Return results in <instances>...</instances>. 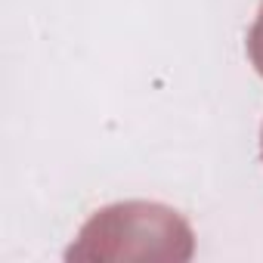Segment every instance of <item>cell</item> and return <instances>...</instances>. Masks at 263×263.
Wrapping results in <instances>:
<instances>
[{
	"mask_svg": "<svg viewBox=\"0 0 263 263\" xmlns=\"http://www.w3.org/2000/svg\"><path fill=\"white\" fill-rule=\"evenodd\" d=\"M189 223L152 201H121L87 220L68 260H189Z\"/></svg>",
	"mask_w": 263,
	"mask_h": 263,
	"instance_id": "6da1fadb",
	"label": "cell"
},
{
	"mask_svg": "<svg viewBox=\"0 0 263 263\" xmlns=\"http://www.w3.org/2000/svg\"><path fill=\"white\" fill-rule=\"evenodd\" d=\"M248 53H251L254 68L263 74V4H260V13H257L251 31H248Z\"/></svg>",
	"mask_w": 263,
	"mask_h": 263,
	"instance_id": "7a4b0ae2",
	"label": "cell"
},
{
	"mask_svg": "<svg viewBox=\"0 0 263 263\" xmlns=\"http://www.w3.org/2000/svg\"><path fill=\"white\" fill-rule=\"evenodd\" d=\"M260 146H263V137H260Z\"/></svg>",
	"mask_w": 263,
	"mask_h": 263,
	"instance_id": "3957f363",
	"label": "cell"
}]
</instances>
